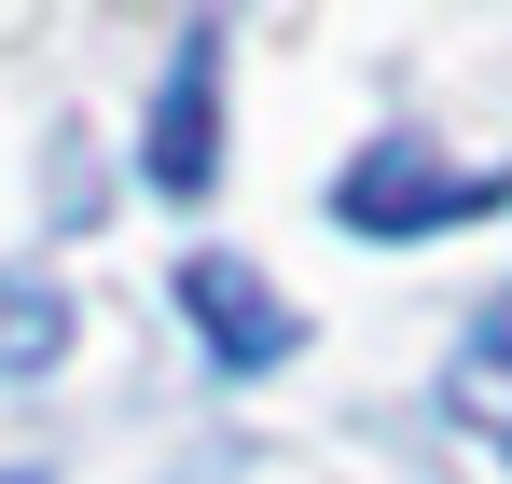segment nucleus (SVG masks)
Wrapping results in <instances>:
<instances>
[{
  "label": "nucleus",
  "instance_id": "nucleus-1",
  "mask_svg": "<svg viewBox=\"0 0 512 484\" xmlns=\"http://www.w3.org/2000/svg\"><path fill=\"white\" fill-rule=\"evenodd\" d=\"M512 208V153L499 166H457L443 153V139H416V125H402V139H374V153H346V180H333V222L346 236H457V222H499Z\"/></svg>",
  "mask_w": 512,
  "mask_h": 484
},
{
  "label": "nucleus",
  "instance_id": "nucleus-2",
  "mask_svg": "<svg viewBox=\"0 0 512 484\" xmlns=\"http://www.w3.org/2000/svg\"><path fill=\"white\" fill-rule=\"evenodd\" d=\"M167 305H180L194 332H208V360H222V374H277V360L305 346V319H291V305L263 291L250 263H236V249H180Z\"/></svg>",
  "mask_w": 512,
  "mask_h": 484
},
{
  "label": "nucleus",
  "instance_id": "nucleus-3",
  "mask_svg": "<svg viewBox=\"0 0 512 484\" xmlns=\"http://www.w3.org/2000/svg\"><path fill=\"white\" fill-rule=\"evenodd\" d=\"M139 180H153V194H180V208L222 180V28H180L167 83H153V139H139Z\"/></svg>",
  "mask_w": 512,
  "mask_h": 484
},
{
  "label": "nucleus",
  "instance_id": "nucleus-4",
  "mask_svg": "<svg viewBox=\"0 0 512 484\" xmlns=\"http://www.w3.org/2000/svg\"><path fill=\"white\" fill-rule=\"evenodd\" d=\"M443 402H457V429H471V443H499V471H512V305L471 332V346H457Z\"/></svg>",
  "mask_w": 512,
  "mask_h": 484
},
{
  "label": "nucleus",
  "instance_id": "nucleus-5",
  "mask_svg": "<svg viewBox=\"0 0 512 484\" xmlns=\"http://www.w3.org/2000/svg\"><path fill=\"white\" fill-rule=\"evenodd\" d=\"M56 346H70V291L14 263V277H0V374H42Z\"/></svg>",
  "mask_w": 512,
  "mask_h": 484
},
{
  "label": "nucleus",
  "instance_id": "nucleus-6",
  "mask_svg": "<svg viewBox=\"0 0 512 484\" xmlns=\"http://www.w3.org/2000/svg\"><path fill=\"white\" fill-rule=\"evenodd\" d=\"M0 484H42V471H0Z\"/></svg>",
  "mask_w": 512,
  "mask_h": 484
}]
</instances>
